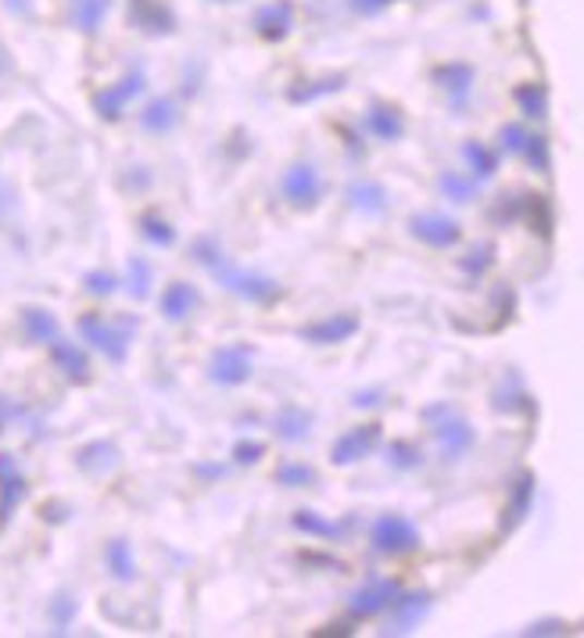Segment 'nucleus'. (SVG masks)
<instances>
[{"label": "nucleus", "mask_w": 584, "mask_h": 638, "mask_svg": "<svg viewBox=\"0 0 584 638\" xmlns=\"http://www.w3.org/2000/svg\"><path fill=\"white\" fill-rule=\"evenodd\" d=\"M291 26H294L291 0H277V4H266V8L255 11V33L263 36V40H269V44L283 40V36L291 33Z\"/></svg>", "instance_id": "18"}, {"label": "nucleus", "mask_w": 584, "mask_h": 638, "mask_svg": "<svg viewBox=\"0 0 584 638\" xmlns=\"http://www.w3.org/2000/svg\"><path fill=\"white\" fill-rule=\"evenodd\" d=\"M8 72V54H4V47H0V76Z\"/></svg>", "instance_id": "53"}, {"label": "nucleus", "mask_w": 584, "mask_h": 638, "mask_svg": "<svg viewBox=\"0 0 584 638\" xmlns=\"http://www.w3.org/2000/svg\"><path fill=\"white\" fill-rule=\"evenodd\" d=\"M358 327H363V319L355 312H333L327 319H316V323L302 327L297 338L308 341V345H344V341H352L358 334Z\"/></svg>", "instance_id": "10"}, {"label": "nucleus", "mask_w": 584, "mask_h": 638, "mask_svg": "<svg viewBox=\"0 0 584 638\" xmlns=\"http://www.w3.org/2000/svg\"><path fill=\"white\" fill-rule=\"evenodd\" d=\"M266 456V441H258V438H244L233 445V463H241V466H252Z\"/></svg>", "instance_id": "45"}, {"label": "nucleus", "mask_w": 584, "mask_h": 638, "mask_svg": "<svg viewBox=\"0 0 584 638\" xmlns=\"http://www.w3.org/2000/svg\"><path fill=\"white\" fill-rule=\"evenodd\" d=\"M205 477H222V466H202Z\"/></svg>", "instance_id": "52"}, {"label": "nucleus", "mask_w": 584, "mask_h": 638, "mask_svg": "<svg viewBox=\"0 0 584 638\" xmlns=\"http://www.w3.org/2000/svg\"><path fill=\"white\" fill-rule=\"evenodd\" d=\"M76 466H80L83 474L101 477V474L115 470V466H119V449L111 445V441H90L86 449H80Z\"/></svg>", "instance_id": "22"}, {"label": "nucleus", "mask_w": 584, "mask_h": 638, "mask_svg": "<svg viewBox=\"0 0 584 638\" xmlns=\"http://www.w3.org/2000/svg\"><path fill=\"white\" fill-rule=\"evenodd\" d=\"M80 334L83 341H90V348H97L108 363L122 366L130 355L133 334H136V319H122V323H111L101 312H86L80 316Z\"/></svg>", "instance_id": "2"}, {"label": "nucleus", "mask_w": 584, "mask_h": 638, "mask_svg": "<svg viewBox=\"0 0 584 638\" xmlns=\"http://www.w3.org/2000/svg\"><path fill=\"white\" fill-rule=\"evenodd\" d=\"M388 463L394 466V470H416V466H424V452H419L413 441H391Z\"/></svg>", "instance_id": "40"}, {"label": "nucleus", "mask_w": 584, "mask_h": 638, "mask_svg": "<svg viewBox=\"0 0 584 638\" xmlns=\"http://www.w3.org/2000/svg\"><path fill=\"white\" fill-rule=\"evenodd\" d=\"M524 208H527V194H499L495 205L488 208V223L495 226L524 223Z\"/></svg>", "instance_id": "31"}, {"label": "nucleus", "mask_w": 584, "mask_h": 638, "mask_svg": "<svg viewBox=\"0 0 584 638\" xmlns=\"http://www.w3.org/2000/svg\"><path fill=\"white\" fill-rule=\"evenodd\" d=\"M388 4H391V0H352V8L363 11V15H377V11H384Z\"/></svg>", "instance_id": "47"}, {"label": "nucleus", "mask_w": 584, "mask_h": 638, "mask_svg": "<svg viewBox=\"0 0 584 638\" xmlns=\"http://www.w3.org/2000/svg\"><path fill=\"white\" fill-rule=\"evenodd\" d=\"M272 431H277L280 441H305L308 431H313V413L302 409V406H283L277 413V420H272Z\"/></svg>", "instance_id": "23"}, {"label": "nucleus", "mask_w": 584, "mask_h": 638, "mask_svg": "<svg viewBox=\"0 0 584 638\" xmlns=\"http://www.w3.org/2000/svg\"><path fill=\"white\" fill-rule=\"evenodd\" d=\"M83 284L90 294H97V298H108V294L119 291V277L115 273H105V269H94V273L83 277Z\"/></svg>", "instance_id": "43"}, {"label": "nucleus", "mask_w": 584, "mask_h": 638, "mask_svg": "<svg viewBox=\"0 0 584 638\" xmlns=\"http://www.w3.org/2000/svg\"><path fill=\"white\" fill-rule=\"evenodd\" d=\"M524 144H527V130L520 126V122H509V126L499 130V147L506 155H520L524 151Z\"/></svg>", "instance_id": "44"}, {"label": "nucleus", "mask_w": 584, "mask_h": 638, "mask_svg": "<svg viewBox=\"0 0 584 638\" xmlns=\"http://www.w3.org/2000/svg\"><path fill=\"white\" fill-rule=\"evenodd\" d=\"M208 380L219 388H241L252 380V352L244 345H222L208 359Z\"/></svg>", "instance_id": "5"}, {"label": "nucleus", "mask_w": 584, "mask_h": 638, "mask_svg": "<svg viewBox=\"0 0 584 638\" xmlns=\"http://www.w3.org/2000/svg\"><path fill=\"white\" fill-rule=\"evenodd\" d=\"M141 237L147 241V244H155V248H172L177 244V226L169 223L166 216H158V212H144L141 216Z\"/></svg>", "instance_id": "32"}, {"label": "nucleus", "mask_w": 584, "mask_h": 638, "mask_svg": "<svg viewBox=\"0 0 584 638\" xmlns=\"http://www.w3.org/2000/svg\"><path fill=\"white\" fill-rule=\"evenodd\" d=\"M105 563H108L111 578H119V581L136 578V560H133V549L126 538H111V542L105 545Z\"/></svg>", "instance_id": "30"}, {"label": "nucleus", "mask_w": 584, "mask_h": 638, "mask_svg": "<svg viewBox=\"0 0 584 638\" xmlns=\"http://www.w3.org/2000/svg\"><path fill=\"white\" fill-rule=\"evenodd\" d=\"M409 233L419 241V244H427V248H455L459 241H463V226L455 223L452 216H441V212H419L409 219Z\"/></svg>", "instance_id": "8"}, {"label": "nucleus", "mask_w": 584, "mask_h": 638, "mask_svg": "<svg viewBox=\"0 0 584 638\" xmlns=\"http://www.w3.org/2000/svg\"><path fill=\"white\" fill-rule=\"evenodd\" d=\"M513 101L520 105V112L527 119H545V112H549V97H545L542 83H524V87H516Z\"/></svg>", "instance_id": "37"}, {"label": "nucleus", "mask_w": 584, "mask_h": 638, "mask_svg": "<svg viewBox=\"0 0 584 638\" xmlns=\"http://www.w3.org/2000/svg\"><path fill=\"white\" fill-rule=\"evenodd\" d=\"M291 524L297 527L302 535H313V538H327V542H341V538L348 535V520H323L316 510H297Z\"/></svg>", "instance_id": "25"}, {"label": "nucleus", "mask_w": 584, "mask_h": 638, "mask_svg": "<svg viewBox=\"0 0 584 638\" xmlns=\"http://www.w3.org/2000/svg\"><path fill=\"white\" fill-rule=\"evenodd\" d=\"M141 126L147 133H172L180 126V108L177 101H169V97H158L141 112Z\"/></svg>", "instance_id": "27"}, {"label": "nucleus", "mask_w": 584, "mask_h": 638, "mask_svg": "<svg viewBox=\"0 0 584 638\" xmlns=\"http://www.w3.org/2000/svg\"><path fill=\"white\" fill-rule=\"evenodd\" d=\"M534 492H538V477H534L531 470L516 474V481L509 484V502L502 510V520H499V535H513L520 524L527 520V513L534 510Z\"/></svg>", "instance_id": "11"}, {"label": "nucleus", "mask_w": 584, "mask_h": 638, "mask_svg": "<svg viewBox=\"0 0 584 638\" xmlns=\"http://www.w3.org/2000/svg\"><path fill=\"white\" fill-rule=\"evenodd\" d=\"M344 194H348V205H352L355 212H363V216H384L388 212V191H384V183L363 180V183H352Z\"/></svg>", "instance_id": "21"}, {"label": "nucleus", "mask_w": 584, "mask_h": 638, "mask_svg": "<svg viewBox=\"0 0 584 638\" xmlns=\"http://www.w3.org/2000/svg\"><path fill=\"white\" fill-rule=\"evenodd\" d=\"M441 420H434L430 416V431H434V441H438V449H441V456L445 459H463L470 449L477 445V434H474V427H470L463 416H455L449 406H445L441 413Z\"/></svg>", "instance_id": "4"}, {"label": "nucleus", "mask_w": 584, "mask_h": 638, "mask_svg": "<svg viewBox=\"0 0 584 638\" xmlns=\"http://www.w3.org/2000/svg\"><path fill=\"white\" fill-rule=\"evenodd\" d=\"M130 22L147 36H169L177 29V15L161 0H130Z\"/></svg>", "instance_id": "15"}, {"label": "nucleus", "mask_w": 584, "mask_h": 638, "mask_svg": "<svg viewBox=\"0 0 584 638\" xmlns=\"http://www.w3.org/2000/svg\"><path fill=\"white\" fill-rule=\"evenodd\" d=\"M438 191H441L449 201H455V205H470V201L477 198V180H474V176L455 173V169H449V173H441V176H438Z\"/></svg>", "instance_id": "33"}, {"label": "nucleus", "mask_w": 584, "mask_h": 638, "mask_svg": "<svg viewBox=\"0 0 584 638\" xmlns=\"http://www.w3.org/2000/svg\"><path fill=\"white\" fill-rule=\"evenodd\" d=\"M277 484H283V488H308V484H316V470H313V466H305V463H283L277 470Z\"/></svg>", "instance_id": "41"}, {"label": "nucleus", "mask_w": 584, "mask_h": 638, "mask_svg": "<svg viewBox=\"0 0 584 638\" xmlns=\"http://www.w3.org/2000/svg\"><path fill=\"white\" fill-rule=\"evenodd\" d=\"M4 4H8V11H15V15H22V19H29V15H33L29 0H4Z\"/></svg>", "instance_id": "51"}, {"label": "nucleus", "mask_w": 584, "mask_h": 638, "mask_svg": "<svg viewBox=\"0 0 584 638\" xmlns=\"http://www.w3.org/2000/svg\"><path fill=\"white\" fill-rule=\"evenodd\" d=\"M327 635H355L352 624H327V628H316V638H327Z\"/></svg>", "instance_id": "49"}, {"label": "nucleus", "mask_w": 584, "mask_h": 638, "mask_svg": "<svg viewBox=\"0 0 584 638\" xmlns=\"http://www.w3.org/2000/svg\"><path fill=\"white\" fill-rule=\"evenodd\" d=\"M191 255L219 280L222 287H227L230 294H238V298H244V302H252V305H272V302L280 298V284H277V280L263 277V273H252V269H241L238 262H230L227 251H222L212 237H197Z\"/></svg>", "instance_id": "1"}, {"label": "nucleus", "mask_w": 584, "mask_h": 638, "mask_svg": "<svg viewBox=\"0 0 584 638\" xmlns=\"http://www.w3.org/2000/svg\"><path fill=\"white\" fill-rule=\"evenodd\" d=\"M302 563H319V567H333V570H344V563H341V560L319 556V552H302Z\"/></svg>", "instance_id": "48"}, {"label": "nucleus", "mask_w": 584, "mask_h": 638, "mask_svg": "<svg viewBox=\"0 0 584 638\" xmlns=\"http://www.w3.org/2000/svg\"><path fill=\"white\" fill-rule=\"evenodd\" d=\"M524 223L538 233L542 241L552 237V226H556V212H552V201L545 198V194H527V208H524Z\"/></svg>", "instance_id": "29"}, {"label": "nucleus", "mask_w": 584, "mask_h": 638, "mask_svg": "<svg viewBox=\"0 0 584 638\" xmlns=\"http://www.w3.org/2000/svg\"><path fill=\"white\" fill-rule=\"evenodd\" d=\"M151 280H155L151 262H147L144 255H133L130 259V294L136 302H144L147 294H151Z\"/></svg>", "instance_id": "39"}, {"label": "nucleus", "mask_w": 584, "mask_h": 638, "mask_svg": "<svg viewBox=\"0 0 584 638\" xmlns=\"http://www.w3.org/2000/svg\"><path fill=\"white\" fill-rule=\"evenodd\" d=\"M51 359H54L58 370L72 380V384H90V359H86V352L76 345V341L54 338L51 341Z\"/></svg>", "instance_id": "17"}, {"label": "nucleus", "mask_w": 584, "mask_h": 638, "mask_svg": "<svg viewBox=\"0 0 584 638\" xmlns=\"http://www.w3.org/2000/svg\"><path fill=\"white\" fill-rule=\"evenodd\" d=\"M380 441H384V427H380V424L352 427V431H344L338 441H333L330 463H333V466H352V463H358V459L373 456V452L380 449Z\"/></svg>", "instance_id": "7"}, {"label": "nucleus", "mask_w": 584, "mask_h": 638, "mask_svg": "<svg viewBox=\"0 0 584 638\" xmlns=\"http://www.w3.org/2000/svg\"><path fill=\"white\" fill-rule=\"evenodd\" d=\"M141 94H144V72H126L119 83H111V87L94 94V112L105 122H119L126 115L133 97H141Z\"/></svg>", "instance_id": "9"}, {"label": "nucleus", "mask_w": 584, "mask_h": 638, "mask_svg": "<svg viewBox=\"0 0 584 638\" xmlns=\"http://www.w3.org/2000/svg\"><path fill=\"white\" fill-rule=\"evenodd\" d=\"M570 631V624L567 621H559V617H542V621H534L524 628V635H534V638H545V635H567Z\"/></svg>", "instance_id": "46"}, {"label": "nucleus", "mask_w": 584, "mask_h": 638, "mask_svg": "<svg viewBox=\"0 0 584 638\" xmlns=\"http://www.w3.org/2000/svg\"><path fill=\"white\" fill-rule=\"evenodd\" d=\"M22 499H26V477L19 474V466L8 452H0V527L11 520V513L19 510Z\"/></svg>", "instance_id": "16"}, {"label": "nucleus", "mask_w": 584, "mask_h": 638, "mask_svg": "<svg viewBox=\"0 0 584 638\" xmlns=\"http://www.w3.org/2000/svg\"><path fill=\"white\" fill-rule=\"evenodd\" d=\"M369 542L380 556H405V552L419 549V527L405 520L402 513H384L369 527Z\"/></svg>", "instance_id": "3"}, {"label": "nucleus", "mask_w": 584, "mask_h": 638, "mask_svg": "<svg viewBox=\"0 0 584 638\" xmlns=\"http://www.w3.org/2000/svg\"><path fill=\"white\" fill-rule=\"evenodd\" d=\"M434 83L449 94V101L455 108H463L470 101V90H474V83H477V72H474V65H466V61H449V65L434 69Z\"/></svg>", "instance_id": "14"}, {"label": "nucleus", "mask_w": 584, "mask_h": 638, "mask_svg": "<svg viewBox=\"0 0 584 638\" xmlns=\"http://www.w3.org/2000/svg\"><path fill=\"white\" fill-rule=\"evenodd\" d=\"M197 302H202V294H197L194 284H186V280H172V284L161 291V316L172 319V323H180V319H186Z\"/></svg>", "instance_id": "19"}, {"label": "nucleus", "mask_w": 584, "mask_h": 638, "mask_svg": "<svg viewBox=\"0 0 584 638\" xmlns=\"http://www.w3.org/2000/svg\"><path fill=\"white\" fill-rule=\"evenodd\" d=\"M495 259H499V244L495 241H484L477 244V248H470L463 259H459V269H463L466 277H484L488 269L495 266Z\"/></svg>", "instance_id": "36"}, {"label": "nucleus", "mask_w": 584, "mask_h": 638, "mask_svg": "<svg viewBox=\"0 0 584 638\" xmlns=\"http://www.w3.org/2000/svg\"><path fill=\"white\" fill-rule=\"evenodd\" d=\"M280 191H283V198H288V205L302 208V212H313L323 198V180L313 162H294L288 173H283Z\"/></svg>", "instance_id": "6"}, {"label": "nucleus", "mask_w": 584, "mask_h": 638, "mask_svg": "<svg viewBox=\"0 0 584 638\" xmlns=\"http://www.w3.org/2000/svg\"><path fill=\"white\" fill-rule=\"evenodd\" d=\"M72 617H76V599H72L69 592H58L54 603H51V621H54V631H65Z\"/></svg>", "instance_id": "42"}, {"label": "nucleus", "mask_w": 584, "mask_h": 638, "mask_svg": "<svg viewBox=\"0 0 584 638\" xmlns=\"http://www.w3.org/2000/svg\"><path fill=\"white\" fill-rule=\"evenodd\" d=\"M463 158H466L470 173H474L477 183L491 180L495 173H499V162H502V155H499V151H491V147H488V144H480V140H466V144H463Z\"/></svg>", "instance_id": "26"}, {"label": "nucleus", "mask_w": 584, "mask_h": 638, "mask_svg": "<svg viewBox=\"0 0 584 638\" xmlns=\"http://www.w3.org/2000/svg\"><path fill=\"white\" fill-rule=\"evenodd\" d=\"M491 409L495 413H534V398L527 395L524 388H520V380L516 377H509L506 384L495 388V395H491Z\"/></svg>", "instance_id": "28"}, {"label": "nucleus", "mask_w": 584, "mask_h": 638, "mask_svg": "<svg viewBox=\"0 0 584 638\" xmlns=\"http://www.w3.org/2000/svg\"><path fill=\"white\" fill-rule=\"evenodd\" d=\"M427 610H430V592H409V596L399 592L394 596V603L384 610V613H391L384 635H409L419 621L427 617Z\"/></svg>", "instance_id": "13"}, {"label": "nucleus", "mask_w": 584, "mask_h": 638, "mask_svg": "<svg viewBox=\"0 0 584 638\" xmlns=\"http://www.w3.org/2000/svg\"><path fill=\"white\" fill-rule=\"evenodd\" d=\"M377 391H358V395L352 398V406H358V409H363V406H377Z\"/></svg>", "instance_id": "50"}, {"label": "nucleus", "mask_w": 584, "mask_h": 638, "mask_svg": "<svg viewBox=\"0 0 584 638\" xmlns=\"http://www.w3.org/2000/svg\"><path fill=\"white\" fill-rule=\"evenodd\" d=\"M108 4L111 0H72V19H76L80 33L94 36L97 29H101V22L108 15Z\"/></svg>", "instance_id": "35"}, {"label": "nucleus", "mask_w": 584, "mask_h": 638, "mask_svg": "<svg viewBox=\"0 0 584 638\" xmlns=\"http://www.w3.org/2000/svg\"><path fill=\"white\" fill-rule=\"evenodd\" d=\"M22 330L36 345H51L58 338V316L51 309H40V305H26L22 309Z\"/></svg>", "instance_id": "24"}, {"label": "nucleus", "mask_w": 584, "mask_h": 638, "mask_svg": "<svg viewBox=\"0 0 584 638\" xmlns=\"http://www.w3.org/2000/svg\"><path fill=\"white\" fill-rule=\"evenodd\" d=\"M399 592H402V585L394 581V578L369 581L366 588H358V592L352 596V603H348V613H352V621H369V617H377V613L388 610Z\"/></svg>", "instance_id": "12"}, {"label": "nucleus", "mask_w": 584, "mask_h": 638, "mask_svg": "<svg viewBox=\"0 0 584 638\" xmlns=\"http://www.w3.org/2000/svg\"><path fill=\"white\" fill-rule=\"evenodd\" d=\"M527 158V165L534 169V173H552V155H549V140L542 137V133H527V144L524 151H520Z\"/></svg>", "instance_id": "38"}, {"label": "nucleus", "mask_w": 584, "mask_h": 638, "mask_svg": "<svg viewBox=\"0 0 584 638\" xmlns=\"http://www.w3.org/2000/svg\"><path fill=\"white\" fill-rule=\"evenodd\" d=\"M366 130L377 140L394 144V140L405 137V119H402V112L394 105H373L369 112H366Z\"/></svg>", "instance_id": "20"}, {"label": "nucleus", "mask_w": 584, "mask_h": 638, "mask_svg": "<svg viewBox=\"0 0 584 638\" xmlns=\"http://www.w3.org/2000/svg\"><path fill=\"white\" fill-rule=\"evenodd\" d=\"M344 83H348V76H327V79H316V83H302V87L288 90V101L291 105H313V101H319V97L344 90Z\"/></svg>", "instance_id": "34"}]
</instances>
